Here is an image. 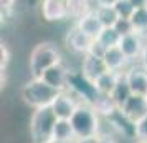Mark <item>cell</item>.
Masks as SVG:
<instances>
[{"instance_id":"6da1fadb","label":"cell","mask_w":147,"mask_h":143,"mask_svg":"<svg viewBox=\"0 0 147 143\" xmlns=\"http://www.w3.org/2000/svg\"><path fill=\"white\" fill-rule=\"evenodd\" d=\"M22 100L27 103L30 108H43V107H51L56 96L60 95V90L53 88L48 85L43 78H32L28 80L20 90Z\"/></svg>"},{"instance_id":"7a4b0ae2","label":"cell","mask_w":147,"mask_h":143,"mask_svg":"<svg viewBox=\"0 0 147 143\" xmlns=\"http://www.w3.org/2000/svg\"><path fill=\"white\" fill-rule=\"evenodd\" d=\"M61 62L60 50L50 42H41L35 45L33 50L30 52L28 58V70L32 78H41V75L47 72L48 68Z\"/></svg>"},{"instance_id":"3957f363","label":"cell","mask_w":147,"mask_h":143,"mask_svg":"<svg viewBox=\"0 0 147 143\" xmlns=\"http://www.w3.org/2000/svg\"><path fill=\"white\" fill-rule=\"evenodd\" d=\"M73 125L76 140L83 138H91V136L99 135V113L93 108L91 103H80L73 116L69 118Z\"/></svg>"},{"instance_id":"277c9868","label":"cell","mask_w":147,"mask_h":143,"mask_svg":"<svg viewBox=\"0 0 147 143\" xmlns=\"http://www.w3.org/2000/svg\"><path fill=\"white\" fill-rule=\"evenodd\" d=\"M56 122L58 116L55 115L51 107L35 110L30 116V136L33 143H47L48 140H51Z\"/></svg>"},{"instance_id":"5b68a950","label":"cell","mask_w":147,"mask_h":143,"mask_svg":"<svg viewBox=\"0 0 147 143\" xmlns=\"http://www.w3.org/2000/svg\"><path fill=\"white\" fill-rule=\"evenodd\" d=\"M119 115L124 116L131 125H134L140 118H144L147 115V96L132 93L127 98V102L119 108Z\"/></svg>"},{"instance_id":"8992f818","label":"cell","mask_w":147,"mask_h":143,"mask_svg":"<svg viewBox=\"0 0 147 143\" xmlns=\"http://www.w3.org/2000/svg\"><path fill=\"white\" fill-rule=\"evenodd\" d=\"M69 77H71V72L65 67L63 62H60V63L53 65L51 68H48L47 72L41 75V78L48 85H51L53 88L60 90V92H65V90L69 88Z\"/></svg>"},{"instance_id":"52a82bcc","label":"cell","mask_w":147,"mask_h":143,"mask_svg":"<svg viewBox=\"0 0 147 143\" xmlns=\"http://www.w3.org/2000/svg\"><path fill=\"white\" fill-rule=\"evenodd\" d=\"M80 103L81 102H76L73 93L65 90V92H60V95L56 96L51 108H53L55 115L58 116V120H69L73 116V113L76 112V108L80 107Z\"/></svg>"},{"instance_id":"ba28073f","label":"cell","mask_w":147,"mask_h":143,"mask_svg":"<svg viewBox=\"0 0 147 143\" xmlns=\"http://www.w3.org/2000/svg\"><path fill=\"white\" fill-rule=\"evenodd\" d=\"M93 37H89L88 34H84L76 23L73 27L68 30L66 37H65V42H66L68 48H71L74 53H81V55H86L91 43H93Z\"/></svg>"},{"instance_id":"9c48e42d","label":"cell","mask_w":147,"mask_h":143,"mask_svg":"<svg viewBox=\"0 0 147 143\" xmlns=\"http://www.w3.org/2000/svg\"><path fill=\"white\" fill-rule=\"evenodd\" d=\"M107 72V67L104 60L101 57H94L91 53L83 55V62H81V75L86 78L88 82L94 83L102 73Z\"/></svg>"},{"instance_id":"30bf717a","label":"cell","mask_w":147,"mask_h":143,"mask_svg":"<svg viewBox=\"0 0 147 143\" xmlns=\"http://www.w3.org/2000/svg\"><path fill=\"white\" fill-rule=\"evenodd\" d=\"M122 75H124V80L127 82V85L131 87L132 93L147 95V70L142 65L127 68Z\"/></svg>"},{"instance_id":"8fae6325","label":"cell","mask_w":147,"mask_h":143,"mask_svg":"<svg viewBox=\"0 0 147 143\" xmlns=\"http://www.w3.org/2000/svg\"><path fill=\"white\" fill-rule=\"evenodd\" d=\"M144 47H146V43H144V35L137 34V32L124 35L119 42V48L124 52V55L129 58V62L140 58V55L144 52Z\"/></svg>"},{"instance_id":"7c38bea8","label":"cell","mask_w":147,"mask_h":143,"mask_svg":"<svg viewBox=\"0 0 147 143\" xmlns=\"http://www.w3.org/2000/svg\"><path fill=\"white\" fill-rule=\"evenodd\" d=\"M41 17L47 22L65 20L68 15V7L65 0H41Z\"/></svg>"},{"instance_id":"4fadbf2b","label":"cell","mask_w":147,"mask_h":143,"mask_svg":"<svg viewBox=\"0 0 147 143\" xmlns=\"http://www.w3.org/2000/svg\"><path fill=\"white\" fill-rule=\"evenodd\" d=\"M102 60L106 63L107 70H113V72H119V73H124L122 70H126L127 63H129V58H127L124 52L117 47H111L106 50V53L102 57Z\"/></svg>"},{"instance_id":"5bb4252c","label":"cell","mask_w":147,"mask_h":143,"mask_svg":"<svg viewBox=\"0 0 147 143\" xmlns=\"http://www.w3.org/2000/svg\"><path fill=\"white\" fill-rule=\"evenodd\" d=\"M121 78H122V73L113 72V70H107L106 73H102L93 85H94V88H96L98 93H102V95H113L116 87H117V83L121 82Z\"/></svg>"},{"instance_id":"9a60e30c","label":"cell","mask_w":147,"mask_h":143,"mask_svg":"<svg viewBox=\"0 0 147 143\" xmlns=\"http://www.w3.org/2000/svg\"><path fill=\"white\" fill-rule=\"evenodd\" d=\"M76 25H78L84 34H88L89 37H93V38H98V35H99L101 32H102V28H104V25H102L101 20H99V17L94 12V8L89 14L84 15V17H81L80 20H76Z\"/></svg>"},{"instance_id":"2e32d148","label":"cell","mask_w":147,"mask_h":143,"mask_svg":"<svg viewBox=\"0 0 147 143\" xmlns=\"http://www.w3.org/2000/svg\"><path fill=\"white\" fill-rule=\"evenodd\" d=\"M93 108L102 116H111L114 113L119 112V107L116 105V102L113 100L111 95H102V93H98V96L93 100Z\"/></svg>"},{"instance_id":"e0dca14e","label":"cell","mask_w":147,"mask_h":143,"mask_svg":"<svg viewBox=\"0 0 147 143\" xmlns=\"http://www.w3.org/2000/svg\"><path fill=\"white\" fill-rule=\"evenodd\" d=\"M53 138L56 140H63V142L74 143L76 142V133L69 120H58L53 130Z\"/></svg>"},{"instance_id":"ac0fdd59","label":"cell","mask_w":147,"mask_h":143,"mask_svg":"<svg viewBox=\"0 0 147 143\" xmlns=\"http://www.w3.org/2000/svg\"><path fill=\"white\" fill-rule=\"evenodd\" d=\"M68 7V15L73 17L76 20H80L81 17H84L86 14H89L93 8L89 5L91 0H65Z\"/></svg>"},{"instance_id":"d6986e66","label":"cell","mask_w":147,"mask_h":143,"mask_svg":"<svg viewBox=\"0 0 147 143\" xmlns=\"http://www.w3.org/2000/svg\"><path fill=\"white\" fill-rule=\"evenodd\" d=\"M94 12L99 17L101 23H102L104 27H114L116 22L119 20V15L116 12V8L109 7V5H98V7L94 8Z\"/></svg>"},{"instance_id":"ffe728a7","label":"cell","mask_w":147,"mask_h":143,"mask_svg":"<svg viewBox=\"0 0 147 143\" xmlns=\"http://www.w3.org/2000/svg\"><path fill=\"white\" fill-rule=\"evenodd\" d=\"M121 34L116 30L114 27H104L102 32L98 35V40L104 45L106 48H111V47H117L121 42Z\"/></svg>"},{"instance_id":"44dd1931","label":"cell","mask_w":147,"mask_h":143,"mask_svg":"<svg viewBox=\"0 0 147 143\" xmlns=\"http://www.w3.org/2000/svg\"><path fill=\"white\" fill-rule=\"evenodd\" d=\"M131 22H132L134 30L137 34L147 37V7L136 8L132 17H131Z\"/></svg>"},{"instance_id":"7402d4cb","label":"cell","mask_w":147,"mask_h":143,"mask_svg":"<svg viewBox=\"0 0 147 143\" xmlns=\"http://www.w3.org/2000/svg\"><path fill=\"white\" fill-rule=\"evenodd\" d=\"M131 95H132V90H131V87L127 85V82L124 80V75H122L121 82L117 83V87H116V90H114V93L111 96H113V100L116 102V105L121 108V107L127 102V98H129Z\"/></svg>"},{"instance_id":"603a6c76","label":"cell","mask_w":147,"mask_h":143,"mask_svg":"<svg viewBox=\"0 0 147 143\" xmlns=\"http://www.w3.org/2000/svg\"><path fill=\"white\" fill-rule=\"evenodd\" d=\"M132 130H134L136 140H139V142H147V115L134 123Z\"/></svg>"},{"instance_id":"cb8c5ba5","label":"cell","mask_w":147,"mask_h":143,"mask_svg":"<svg viewBox=\"0 0 147 143\" xmlns=\"http://www.w3.org/2000/svg\"><path fill=\"white\" fill-rule=\"evenodd\" d=\"M114 8H116L117 15H119V18H131L132 14H134V10H136L129 0H119V2L114 5Z\"/></svg>"},{"instance_id":"d4e9b609","label":"cell","mask_w":147,"mask_h":143,"mask_svg":"<svg viewBox=\"0 0 147 143\" xmlns=\"http://www.w3.org/2000/svg\"><path fill=\"white\" fill-rule=\"evenodd\" d=\"M114 28H116V30L121 34V37H124V35H127V34H132V32H136V30H134L132 22H131V18H119V20L116 22Z\"/></svg>"},{"instance_id":"484cf974","label":"cell","mask_w":147,"mask_h":143,"mask_svg":"<svg viewBox=\"0 0 147 143\" xmlns=\"http://www.w3.org/2000/svg\"><path fill=\"white\" fill-rule=\"evenodd\" d=\"M106 50L107 48L101 43L98 38H94L93 40V43H91V47H89V50H88V53H91V55H94V57H104V53H106Z\"/></svg>"},{"instance_id":"4316f807","label":"cell","mask_w":147,"mask_h":143,"mask_svg":"<svg viewBox=\"0 0 147 143\" xmlns=\"http://www.w3.org/2000/svg\"><path fill=\"white\" fill-rule=\"evenodd\" d=\"M0 57H2V62H0V67H2V73L5 72V68H7V63L10 60V53H8V48L7 45H0Z\"/></svg>"},{"instance_id":"83f0119b","label":"cell","mask_w":147,"mask_h":143,"mask_svg":"<svg viewBox=\"0 0 147 143\" xmlns=\"http://www.w3.org/2000/svg\"><path fill=\"white\" fill-rule=\"evenodd\" d=\"M17 0H0V5H2V12H10L15 7Z\"/></svg>"},{"instance_id":"f1b7e54d","label":"cell","mask_w":147,"mask_h":143,"mask_svg":"<svg viewBox=\"0 0 147 143\" xmlns=\"http://www.w3.org/2000/svg\"><path fill=\"white\" fill-rule=\"evenodd\" d=\"M74 143H101V136H91V138H83V140H76Z\"/></svg>"},{"instance_id":"f546056e","label":"cell","mask_w":147,"mask_h":143,"mask_svg":"<svg viewBox=\"0 0 147 143\" xmlns=\"http://www.w3.org/2000/svg\"><path fill=\"white\" fill-rule=\"evenodd\" d=\"M96 2V7L98 5H109V7H114L119 0H94Z\"/></svg>"},{"instance_id":"4dcf8cb0","label":"cell","mask_w":147,"mask_h":143,"mask_svg":"<svg viewBox=\"0 0 147 143\" xmlns=\"http://www.w3.org/2000/svg\"><path fill=\"white\" fill-rule=\"evenodd\" d=\"M139 62H140V65L147 70V43H146V47H144V52H142V55H140Z\"/></svg>"},{"instance_id":"1f68e13d","label":"cell","mask_w":147,"mask_h":143,"mask_svg":"<svg viewBox=\"0 0 147 143\" xmlns=\"http://www.w3.org/2000/svg\"><path fill=\"white\" fill-rule=\"evenodd\" d=\"M132 3L134 8H142V7H147V0H129Z\"/></svg>"},{"instance_id":"d6a6232c","label":"cell","mask_w":147,"mask_h":143,"mask_svg":"<svg viewBox=\"0 0 147 143\" xmlns=\"http://www.w3.org/2000/svg\"><path fill=\"white\" fill-rule=\"evenodd\" d=\"M101 143H117V142L114 138H111V136H101Z\"/></svg>"},{"instance_id":"836d02e7","label":"cell","mask_w":147,"mask_h":143,"mask_svg":"<svg viewBox=\"0 0 147 143\" xmlns=\"http://www.w3.org/2000/svg\"><path fill=\"white\" fill-rule=\"evenodd\" d=\"M47 143H69V142H63V140H56V138H51V140H48Z\"/></svg>"},{"instance_id":"e575fe53","label":"cell","mask_w":147,"mask_h":143,"mask_svg":"<svg viewBox=\"0 0 147 143\" xmlns=\"http://www.w3.org/2000/svg\"><path fill=\"white\" fill-rule=\"evenodd\" d=\"M136 143H147V142H139V140H136Z\"/></svg>"}]
</instances>
